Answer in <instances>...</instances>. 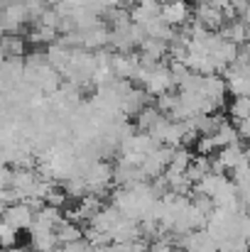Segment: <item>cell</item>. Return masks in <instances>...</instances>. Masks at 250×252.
<instances>
[{"mask_svg": "<svg viewBox=\"0 0 250 252\" xmlns=\"http://www.w3.org/2000/svg\"><path fill=\"white\" fill-rule=\"evenodd\" d=\"M191 12H194V20L201 22L209 32H218V30L223 27V22H226L223 12H221L218 7L209 5V2H199V5H194Z\"/></svg>", "mask_w": 250, "mask_h": 252, "instance_id": "277c9868", "label": "cell"}, {"mask_svg": "<svg viewBox=\"0 0 250 252\" xmlns=\"http://www.w3.org/2000/svg\"><path fill=\"white\" fill-rule=\"evenodd\" d=\"M140 238V223L133 220V218H123L113 225L110 230V243H133Z\"/></svg>", "mask_w": 250, "mask_h": 252, "instance_id": "8992f818", "label": "cell"}, {"mask_svg": "<svg viewBox=\"0 0 250 252\" xmlns=\"http://www.w3.org/2000/svg\"><path fill=\"white\" fill-rule=\"evenodd\" d=\"M62 252H91V245L86 243V240H71V243H64V245H59Z\"/></svg>", "mask_w": 250, "mask_h": 252, "instance_id": "8fae6325", "label": "cell"}, {"mask_svg": "<svg viewBox=\"0 0 250 252\" xmlns=\"http://www.w3.org/2000/svg\"><path fill=\"white\" fill-rule=\"evenodd\" d=\"M17 240V230L10 228L5 220H0V248H12Z\"/></svg>", "mask_w": 250, "mask_h": 252, "instance_id": "30bf717a", "label": "cell"}, {"mask_svg": "<svg viewBox=\"0 0 250 252\" xmlns=\"http://www.w3.org/2000/svg\"><path fill=\"white\" fill-rule=\"evenodd\" d=\"M120 220V213H118V208L115 206H101L91 218H88V223L86 225H91L93 230H98V233H110L113 230V225Z\"/></svg>", "mask_w": 250, "mask_h": 252, "instance_id": "5b68a950", "label": "cell"}, {"mask_svg": "<svg viewBox=\"0 0 250 252\" xmlns=\"http://www.w3.org/2000/svg\"><path fill=\"white\" fill-rule=\"evenodd\" d=\"M204 2H209V5H214V7H218V10H223V7L228 5V0H204Z\"/></svg>", "mask_w": 250, "mask_h": 252, "instance_id": "7c38bea8", "label": "cell"}, {"mask_svg": "<svg viewBox=\"0 0 250 252\" xmlns=\"http://www.w3.org/2000/svg\"><path fill=\"white\" fill-rule=\"evenodd\" d=\"M0 22H2L5 32H20L30 22V12H27L25 2L22 0H10L0 12Z\"/></svg>", "mask_w": 250, "mask_h": 252, "instance_id": "6da1fadb", "label": "cell"}, {"mask_svg": "<svg viewBox=\"0 0 250 252\" xmlns=\"http://www.w3.org/2000/svg\"><path fill=\"white\" fill-rule=\"evenodd\" d=\"M30 235H32L35 252H54L59 248V240H57L54 230H30Z\"/></svg>", "mask_w": 250, "mask_h": 252, "instance_id": "52a82bcc", "label": "cell"}, {"mask_svg": "<svg viewBox=\"0 0 250 252\" xmlns=\"http://www.w3.org/2000/svg\"><path fill=\"white\" fill-rule=\"evenodd\" d=\"M226 113L231 120H243L250 115V98L248 95H233L231 103L226 105Z\"/></svg>", "mask_w": 250, "mask_h": 252, "instance_id": "9c48e42d", "label": "cell"}, {"mask_svg": "<svg viewBox=\"0 0 250 252\" xmlns=\"http://www.w3.org/2000/svg\"><path fill=\"white\" fill-rule=\"evenodd\" d=\"M32 216H35V211H32L27 203L17 201V203H10V206H5V211L0 213V220H5L10 228H15V230L20 233V230H27V228H30V223H32Z\"/></svg>", "mask_w": 250, "mask_h": 252, "instance_id": "7a4b0ae2", "label": "cell"}, {"mask_svg": "<svg viewBox=\"0 0 250 252\" xmlns=\"http://www.w3.org/2000/svg\"><path fill=\"white\" fill-rule=\"evenodd\" d=\"M160 17L169 27H184L191 20V7L186 0H172V2L160 5Z\"/></svg>", "mask_w": 250, "mask_h": 252, "instance_id": "3957f363", "label": "cell"}, {"mask_svg": "<svg viewBox=\"0 0 250 252\" xmlns=\"http://www.w3.org/2000/svg\"><path fill=\"white\" fill-rule=\"evenodd\" d=\"M57 37H59V32H57L54 27L37 25V27H32V32H30L25 39H27V42H32V44H42V47H47V44L57 42Z\"/></svg>", "mask_w": 250, "mask_h": 252, "instance_id": "ba28073f", "label": "cell"}]
</instances>
